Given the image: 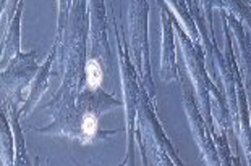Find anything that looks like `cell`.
Masks as SVG:
<instances>
[{
    "mask_svg": "<svg viewBox=\"0 0 251 166\" xmlns=\"http://www.w3.org/2000/svg\"><path fill=\"white\" fill-rule=\"evenodd\" d=\"M177 31H178V36H180V41H181V47H183V53H185V58L188 62V66L191 69V74H193V79L196 83V87H198V92H200V97H201V104H202V110H204V116L209 126H212V120H211V108H209V90L212 87V84L209 81V78L206 76V71H204V66H202V53H200L201 50H196L188 37L185 36V33L181 31L180 26H177Z\"/></svg>",
    "mask_w": 251,
    "mask_h": 166,
    "instance_id": "1",
    "label": "cell"
},
{
    "mask_svg": "<svg viewBox=\"0 0 251 166\" xmlns=\"http://www.w3.org/2000/svg\"><path fill=\"white\" fill-rule=\"evenodd\" d=\"M162 17V66L161 74L164 81L177 79V62H175V45H174V17L165 7V3L159 0Z\"/></svg>",
    "mask_w": 251,
    "mask_h": 166,
    "instance_id": "2",
    "label": "cell"
},
{
    "mask_svg": "<svg viewBox=\"0 0 251 166\" xmlns=\"http://www.w3.org/2000/svg\"><path fill=\"white\" fill-rule=\"evenodd\" d=\"M185 87V106H186V111L190 115V121H191V126H193V132H195V137L200 147L204 153V158L206 162L209 165H221V162L217 160V153L214 150V145H212V139L211 136L207 134V129L204 127V123L201 121V118L198 116V106L195 104V99H193V94L191 90L186 87V84L183 85Z\"/></svg>",
    "mask_w": 251,
    "mask_h": 166,
    "instance_id": "3",
    "label": "cell"
},
{
    "mask_svg": "<svg viewBox=\"0 0 251 166\" xmlns=\"http://www.w3.org/2000/svg\"><path fill=\"white\" fill-rule=\"evenodd\" d=\"M84 76H86V84L89 89H99L100 84H102V78H104V71L100 63L96 60V58H89L86 66H84Z\"/></svg>",
    "mask_w": 251,
    "mask_h": 166,
    "instance_id": "4",
    "label": "cell"
},
{
    "mask_svg": "<svg viewBox=\"0 0 251 166\" xmlns=\"http://www.w3.org/2000/svg\"><path fill=\"white\" fill-rule=\"evenodd\" d=\"M169 3H172V7L174 10L177 12V17L180 18V21L183 23V26L186 28V31L193 36V39L198 42V31H196V26H195V21L191 20V17L188 15V10H186V3H185V0H167Z\"/></svg>",
    "mask_w": 251,
    "mask_h": 166,
    "instance_id": "5",
    "label": "cell"
},
{
    "mask_svg": "<svg viewBox=\"0 0 251 166\" xmlns=\"http://www.w3.org/2000/svg\"><path fill=\"white\" fill-rule=\"evenodd\" d=\"M79 131H81V137H84L86 141H91L93 137H96L99 134L98 129V118L93 113H88L81 116L79 121Z\"/></svg>",
    "mask_w": 251,
    "mask_h": 166,
    "instance_id": "6",
    "label": "cell"
},
{
    "mask_svg": "<svg viewBox=\"0 0 251 166\" xmlns=\"http://www.w3.org/2000/svg\"><path fill=\"white\" fill-rule=\"evenodd\" d=\"M20 12H21V7H20ZM17 52H20V13L12 24V33H10L8 44H7V55L8 53H17Z\"/></svg>",
    "mask_w": 251,
    "mask_h": 166,
    "instance_id": "7",
    "label": "cell"
},
{
    "mask_svg": "<svg viewBox=\"0 0 251 166\" xmlns=\"http://www.w3.org/2000/svg\"><path fill=\"white\" fill-rule=\"evenodd\" d=\"M202 3H204V8H206V18H207V23L209 26L212 24V20H211V8L212 5H217V7H224L222 0H202Z\"/></svg>",
    "mask_w": 251,
    "mask_h": 166,
    "instance_id": "8",
    "label": "cell"
}]
</instances>
